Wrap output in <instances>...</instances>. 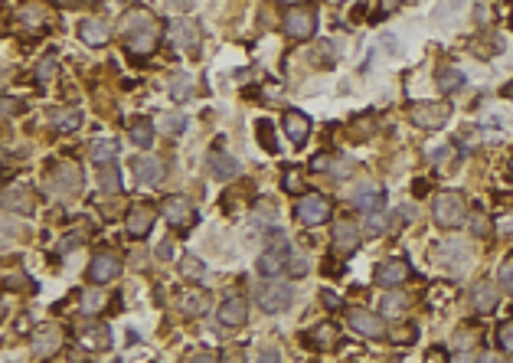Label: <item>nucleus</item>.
<instances>
[{"label": "nucleus", "mask_w": 513, "mask_h": 363, "mask_svg": "<svg viewBox=\"0 0 513 363\" xmlns=\"http://www.w3.org/2000/svg\"><path fill=\"white\" fill-rule=\"evenodd\" d=\"M121 37L128 39V49H131V53L151 56L154 49H157V20L141 7L128 10L121 17Z\"/></svg>", "instance_id": "nucleus-1"}, {"label": "nucleus", "mask_w": 513, "mask_h": 363, "mask_svg": "<svg viewBox=\"0 0 513 363\" xmlns=\"http://www.w3.org/2000/svg\"><path fill=\"white\" fill-rule=\"evenodd\" d=\"M432 220L441 226V230H455L467 220V203L461 193H438L435 203H432Z\"/></svg>", "instance_id": "nucleus-2"}, {"label": "nucleus", "mask_w": 513, "mask_h": 363, "mask_svg": "<svg viewBox=\"0 0 513 363\" xmlns=\"http://www.w3.org/2000/svg\"><path fill=\"white\" fill-rule=\"evenodd\" d=\"M255 301H258V308H262V311H268V315H278V311L291 308V301H295V288L288 285V282L268 278L265 285L255 291Z\"/></svg>", "instance_id": "nucleus-3"}, {"label": "nucleus", "mask_w": 513, "mask_h": 363, "mask_svg": "<svg viewBox=\"0 0 513 363\" xmlns=\"http://www.w3.org/2000/svg\"><path fill=\"white\" fill-rule=\"evenodd\" d=\"M281 27H285V33L291 39L305 43V39L314 37V29H317V13H314V7H288Z\"/></svg>", "instance_id": "nucleus-4"}, {"label": "nucleus", "mask_w": 513, "mask_h": 363, "mask_svg": "<svg viewBox=\"0 0 513 363\" xmlns=\"http://www.w3.org/2000/svg\"><path fill=\"white\" fill-rule=\"evenodd\" d=\"M331 200L321 197V193H305L301 200L295 203V216L298 223H305V226H324V223L331 220Z\"/></svg>", "instance_id": "nucleus-5"}, {"label": "nucleus", "mask_w": 513, "mask_h": 363, "mask_svg": "<svg viewBox=\"0 0 513 363\" xmlns=\"http://www.w3.org/2000/svg\"><path fill=\"white\" fill-rule=\"evenodd\" d=\"M409 118H412V124L425 128V131H438L451 118V105H445V102H418V105H412Z\"/></svg>", "instance_id": "nucleus-6"}, {"label": "nucleus", "mask_w": 513, "mask_h": 363, "mask_svg": "<svg viewBox=\"0 0 513 363\" xmlns=\"http://www.w3.org/2000/svg\"><path fill=\"white\" fill-rule=\"evenodd\" d=\"M164 220L171 223L173 230H187V226H193V223L200 220V213H196V206H193L187 197H167L161 206Z\"/></svg>", "instance_id": "nucleus-7"}, {"label": "nucleus", "mask_w": 513, "mask_h": 363, "mask_svg": "<svg viewBox=\"0 0 513 363\" xmlns=\"http://www.w3.org/2000/svg\"><path fill=\"white\" fill-rule=\"evenodd\" d=\"M121 275V258L114 252H98L92 262H88V282L92 285H108Z\"/></svg>", "instance_id": "nucleus-8"}, {"label": "nucleus", "mask_w": 513, "mask_h": 363, "mask_svg": "<svg viewBox=\"0 0 513 363\" xmlns=\"http://www.w3.org/2000/svg\"><path fill=\"white\" fill-rule=\"evenodd\" d=\"M347 317H350V327L357 331V334L370 337V341H380V337H386V324H382V317L373 315V311H366V308H353Z\"/></svg>", "instance_id": "nucleus-9"}, {"label": "nucleus", "mask_w": 513, "mask_h": 363, "mask_svg": "<svg viewBox=\"0 0 513 363\" xmlns=\"http://www.w3.org/2000/svg\"><path fill=\"white\" fill-rule=\"evenodd\" d=\"M49 183H53V193H59V197H69V193H76V190H79V183H82V171H79V164H72V161L56 164V171H53Z\"/></svg>", "instance_id": "nucleus-10"}, {"label": "nucleus", "mask_w": 513, "mask_h": 363, "mask_svg": "<svg viewBox=\"0 0 513 363\" xmlns=\"http://www.w3.org/2000/svg\"><path fill=\"white\" fill-rule=\"evenodd\" d=\"M350 203L363 213H380L382 203H386V190L376 187V183H360V187L350 193Z\"/></svg>", "instance_id": "nucleus-11"}, {"label": "nucleus", "mask_w": 513, "mask_h": 363, "mask_svg": "<svg viewBox=\"0 0 513 363\" xmlns=\"http://www.w3.org/2000/svg\"><path fill=\"white\" fill-rule=\"evenodd\" d=\"M131 171H134V177H138V183L154 187V183H161V177H164V164L157 161V157H151V154H138L131 161Z\"/></svg>", "instance_id": "nucleus-12"}, {"label": "nucleus", "mask_w": 513, "mask_h": 363, "mask_svg": "<svg viewBox=\"0 0 513 363\" xmlns=\"http://www.w3.org/2000/svg\"><path fill=\"white\" fill-rule=\"evenodd\" d=\"M59 347H62V334H59L53 324L39 327L36 334H33V357H36V360H46V357H53Z\"/></svg>", "instance_id": "nucleus-13"}, {"label": "nucleus", "mask_w": 513, "mask_h": 363, "mask_svg": "<svg viewBox=\"0 0 513 363\" xmlns=\"http://www.w3.org/2000/svg\"><path fill=\"white\" fill-rule=\"evenodd\" d=\"M209 173H213L219 183H222V180H236L239 173H242V164H239L232 154H226V151H213V154H209Z\"/></svg>", "instance_id": "nucleus-14"}, {"label": "nucleus", "mask_w": 513, "mask_h": 363, "mask_svg": "<svg viewBox=\"0 0 513 363\" xmlns=\"http://www.w3.org/2000/svg\"><path fill=\"white\" fill-rule=\"evenodd\" d=\"M154 220H157V213H154L151 206H131V210H128V220H124V226H128V236H134V239H144V236L151 232Z\"/></svg>", "instance_id": "nucleus-15"}, {"label": "nucleus", "mask_w": 513, "mask_h": 363, "mask_svg": "<svg viewBox=\"0 0 513 363\" xmlns=\"http://www.w3.org/2000/svg\"><path fill=\"white\" fill-rule=\"evenodd\" d=\"M285 134L291 138V144L295 147H305L307 138H311V118L305 115V112H285Z\"/></svg>", "instance_id": "nucleus-16"}, {"label": "nucleus", "mask_w": 513, "mask_h": 363, "mask_svg": "<svg viewBox=\"0 0 513 363\" xmlns=\"http://www.w3.org/2000/svg\"><path fill=\"white\" fill-rule=\"evenodd\" d=\"M219 321L226 327H242L248 321V305H246V298H239V295H232V298H226L222 305H219Z\"/></svg>", "instance_id": "nucleus-17"}, {"label": "nucleus", "mask_w": 513, "mask_h": 363, "mask_svg": "<svg viewBox=\"0 0 513 363\" xmlns=\"http://www.w3.org/2000/svg\"><path fill=\"white\" fill-rule=\"evenodd\" d=\"M4 210H13V213H33L36 210V197L29 187H7L4 190Z\"/></svg>", "instance_id": "nucleus-18"}, {"label": "nucleus", "mask_w": 513, "mask_h": 363, "mask_svg": "<svg viewBox=\"0 0 513 363\" xmlns=\"http://www.w3.org/2000/svg\"><path fill=\"white\" fill-rule=\"evenodd\" d=\"M409 278V265L402 262V258H389V262H382L380 268H376V282H380L382 288H396L402 285Z\"/></svg>", "instance_id": "nucleus-19"}, {"label": "nucleus", "mask_w": 513, "mask_h": 363, "mask_svg": "<svg viewBox=\"0 0 513 363\" xmlns=\"http://www.w3.org/2000/svg\"><path fill=\"white\" fill-rule=\"evenodd\" d=\"M171 37H173V43H177L183 53H196V49H200V29H196V23H187V20L173 23Z\"/></svg>", "instance_id": "nucleus-20"}, {"label": "nucleus", "mask_w": 513, "mask_h": 363, "mask_svg": "<svg viewBox=\"0 0 513 363\" xmlns=\"http://www.w3.org/2000/svg\"><path fill=\"white\" fill-rule=\"evenodd\" d=\"M360 226L357 223H350V220H343V223H337V230H333V246L340 249V252H357L360 249Z\"/></svg>", "instance_id": "nucleus-21"}, {"label": "nucleus", "mask_w": 513, "mask_h": 363, "mask_svg": "<svg viewBox=\"0 0 513 363\" xmlns=\"http://www.w3.org/2000/svg\"><path fill=\"white\" fill-rule=\"evenodd\" d=\"M79 37H82V43H88V46H105V43L112 39V27H108L105 20H82Z\"/></svg>", "instance_id": "nucleus-22"}, {"label": "nucleus", "mask_w": 513, "mask_h": 363, "mask_svg": "<svg viewBox=\"0 0 513 363\" xmlns=\"http://www.w3.org/2000/svg\"><path fill=\"white\" fill-rule=\"evenodd\" d=\"M79 341H82V347H86L88 354H95V350H108V347H112V331H108L105 324H88Z\"/></svg>", "instance_id": "nucleus-23"}, {"label": "nucleus", "mask_w": 513, "mask_h": 363, "mask_svg": "<svg viewBox=\"0 0 513 363\" xmlns=\"http://www.w3.org/2000/svg\"><path fill=\"white\" fill-rule=\"evenodd\" d=\"M471 301H474V308L481 315H491L497 308V301H500V291H497V285H491V282H477L474 291H471Z\"/></svg>", "instance_id": "nucleus-24"}, {"label": "nucleus", "mask_w": 513, "mask_h": 363, "mask_svg": "<svg viewBox=\"0 0 513 363\" xmlns=\"http://www.w3.org/2000/svg\"><path fill=\"white\" fill-rule=\"evenodd\" d=\"M88 157L98 167H108V164L118 157V141H108V138H98V141L88 144Z\"/></svg>", "instance_id": "nucleus-25"}, {"label": "nucleus", "mask_w": 513, "mask_h": 363, "mask_svg": "<svg viewBox=\"0 0 513 363\" xmlns=\"http://www.w3.org/2000/svg\"><path fill=\"white\" fill-rule=\"evenodd\" d=\"M180 311H183V315H190V317L206 315V311H209V298L193 288V291H187V295L180 298Z\"/></svg>", "instance_id": "nucleus-26"}, {"label": "nucleus", "mask_w": 513, "mask_h": 363, "mask_svg": "<svg viewBox=\"0 0 513 363\" xmlns=\"http://www.w3.org/2000/svg\"><path fill=\"white\" fill-rule=\"evenodd\" d=\"M193 88H196L193 76H173L171 86H167V92H171V98L177 102V105H183V102H190L193 98Z\"/></svg>", "instance_id": "nucleus-27"}, {"label": "nucleus", "mask_w": 513, "mask_h": 363, "mask_svg": "<svg viewBox=\"0 0 513 363\" xmlns=\"http://www.w3.org/2000/svg\"><path fill=\"white\" fill-rule=\"evenodd\" d=\"M438 88H441L445 95H451V92H458V88H465V72L455 69V66L438 69Z\"/></svg>", "instance_id": "nucleus-28"}, {"label": "nucleus", "mask_w": 513, "mask_h": 363, "mask_svg": "<svg viewBox=\"0 0 513 363\" xmlns=\"http://www.w3.org/2000/svg\"><path fill=\"white\" fill-rule=\"evenodd\" d=\"M131 141L138 144V147H144V151L154 144V124L147 121V118H134L131 121Z\"/></svg>", "instance_id": "nucleus-29"}, {"label": "nucleus", "mask_w": 513, "mask_h": 363, "mask_svg": "<svg viewBox=\"0 0 513 363\" xmlns=\"http://www.w3.org/2000/svg\"><path fill=\"white\" fill-rule=\"evenodd\" d=\"M402 311H406V295H399V291H389V295H382V301H380V315H386V317H399Z\"/></svg>", "instance_id": "nucleus-30"}, {"label": "nucleus", "mask_w": 513, "mask_h": 363, "mask_svg": "<svg viewBox=\"0 0 513 363\" xmlns=\"http://www.w3.org/2000/svg\"><path fill=\"white\" fill-rule=\"evenodd\" d=\"M56 72H59L56 56H43L36 62V79H39V82H53V79H56Z\"/></svg>", "instance_id": "nucleus-31"}, {"label": "nucleus", "mask_w": 513, "mask_h": 363, "mask_svg": "<svg viewBox=\"0 0 513 363\" xmlns=\"http://www.w3.org/2000/svg\"><path fill=\"white\" fill-rule=\"evenodd\" d=\"M53 124L62 128V131H76L79 124H82V115L79 112H53Z\"/></svg>", "instance_id": "nucleus-32"}, {"label": "nucleus", "mask_w": 513, "mask_h": 363, "mask_svg": "<svg viewBox=\"0 0 513 363\" xmlns=\"http://www.w3.org/2000/svg\"><path fill=\"white\" fill-rule=\"evenodd\" d=\"M203 272H206V265H203L196 256H183L180 258V275L183 278H203Z\"/></svg>", "instance_id": "nucleus-33"}, {"label": "nucleus", "mask_w": 513, "mask_h": 363, "mask_svg": "<svg viewBox=\"0 0 513 363\" xmlns=\"http://www.w3.org/2000/svg\"><path fill=\"white\" fill-rule=\"evenodd\" d=\"M258 144L265 147L268 154H275L278 151V141H275V134H272V121H258Z\"/></svg>", "instance_id": "nucleus-34"}, {"label": "nucleus", "mask_w": 513, "mask_h": 363, "mask_svg": "<svg viewBox=\"0 0 513 363\" xmlns=\"http://www.w3.org/2000/svg\"><path fill=\"white\" fill-rule=\"evenodd\" d=\"M161 128H164V134H173V138H180V134L187 131V118H183V115H164V118H161Z\"/></svg>", "instance_id": "nucleus-35"}, {"label": "nucleus", "mask_w": 513, "mask_h": 363, "mask_svg": "<svg viewBox=\"0 0 513 363\" xmlns=\"http://www.w3.org/2000/svg\"><path fill=\"white\" fill-rule=\"evenodd\" d=\"M497 282H500V288H504L507 295H513V258H504V262H500V268H497Z\"/></svg>", "instance_id": "nucleus-36"}, {"label": "nucleus", "mask_w": 513, "mask_h": 363, "mask_svg": "<svg viewBox=\"0 0 513 363\" xmlns=\"http://www.w3.org/2000/svg\"><path fill=\"white\" fill-rule=\"evenodd\" d=\"M366 232L370 236H382L386 232V213H366Z\"/></svg>", "instance_id": "nucleus-37"}, {"label": "nucleus", "mask_w": 513, "mask_h": 363, "mask_svg": "<svg viewBox=\"0 0 513 363\" xmlns=\"http://www.w3.org/2000/svg\"><path fill=\"white\" fill-rule=\"evenodd\" d=\"M311 337H314V344H317V347H331L333 337H337V327H333V324H321Z\"/></svg>", "instance_id": "nucleus-38"}, {"label": "nucleus", "mask_w": 513, "mask_h": 363, "mask_svg": "<svg viewBox=\"0 0 513 363\" xmlns=\"http://www.w3.org/2000/svg\"><path fill=\"white\" fill-rule=\"evenodd\" d=\"M471 232H474V236H491V232H494V223L487 220L484 213H474V216H471Z\"/></svg>", "instance_id": "nucleus-39"}, {"label": "nucleus", "mask_w": 513, "mask_h": 363, "mask_svg": "<svg viewBox=\"0 0 513 363\" xmlns=\"http://www.w3.org/2000/svg\"><path fill=\"white\" fill-rule=\"evenodd\" d=\"M288 272H291L295 278H305L307 272H311V265H307V258H305V256L291 252V258H288Z\"/></svg>", "instance_id": "nucleus-40"}, {"label": "nucleus", "mask_w": 513, "mask_h": 363, "mask_svg": "<svg viewBox=\"0 0 513 363\" xmlns=\"http://www.w3.org/2000/svg\"><path fill=\"white\" fill-rule=\"evenodd\" d=\"M102 190L105 193H118V190H121V183H118V171L102 167Z\"/></svg>", "instance_id": "nucleus-41"}, {"label": "nucleus", "mask_w": 513, "mask_h": 363, "mask_svg": "<svg viewBox=\"0 0 513 363\" xmlns=\"http://www.w3.org/2000/svg\"><path fill=\"white\" fill-rule=\"evenodd\" d=\"M402 7V0H380V7H376V13H373V20H386L389 13H396V10Z\"/></svg>", "instance_id": "nucleus-42"}, {"label": "nucleus", "mask_w": 513, "mask_h": 363, "mask_svg": "<svg viewBox=\"0 0 513 363\" xmlns=\"http://www.w3.org/2000/svg\"><path fill=\"white\" fill-rule=\"evenodd\" d=\"M497 341H500V350L513 354V321H510V324H504L500 331H497Z\"/></svg>", "instance_id": "nucleus-43"}, {"label": "nucleus", "mask_w": 513, "mask_h": 363, "mask_svg": "<svg viewBox=\"0 0 513 363\" xmlns=\"http://www.w3.org/2000/svg\"><path fill=\"white\" fill-rule=\"evenodd\" d=\"M331 164H333V157H331V154H317V157H314V161H311V171H314V173L331 171Z\"/></svg>", "instance_id": "nucleus-44"}, {"label": "nucleus", "mask_w": 513, "mask_h": 363, "mask_svg": "<svg viewBox=\"0 0 513 363\" xmlns=\"http://www.w3.org/2000/svg\"><path fill=\"white\" fill-rule=\"evenodd\" d=\"M301 187H305V183H301V177H298L295 171H285V190L288 193H298Z\"/></svg>", "instance_id": "nucleus-45"}, {"label": "nucleus", "mask_w": 513, "mask_h": 363, "mask_svg": "<svg viewBox=\"0 0 513 363\" xmlns=\"http://www.w3.org/2000/svg\"><path fill=\"white\" fill-rule=\"evenodd\" d=\"M331 173H333V177H347V173H350V164L343 161V157H333Z\"/></svg>", "instance_id": "nucleus-46"}, {"label": "nucleus", "mask_w": 513, "mask_h": 363, "mask_svg": "<svg viewBox=\"0 0 513 363\" xmlns=\"http://www.w3.org/2000/svg\"><path fill=\"white\" fill-rule=\"evenodd\" d=\"M20 112H23V105H20L17 98H4V115H20Z\"/></svg>", "instance_id": "nucleus-47"}, {"label": "nucleus", "mask_w": 513, "mask_h": 363, "mask_svg": "<svg viewBox=\"0 0 513 363\" xmlns=\"http://www.w3.org/2000/svg\"><path fill=\"white\" fill-rule=\"evenodd\" d=\"M20 20H23V23H29V27H33V23H39V20H43V13H39V10H33V7H27V10H23V13H20Z\"/></svg>", "instance_id": "nucleus-48"}, {"label": "nucleus", "mask_w": 513, "mask_h": 363, "mask_svg": "<svg viewBox=\"0 0 513 363\" xmlns=\"http://www.w3.org/2000/svg\"><path fill=\"white\" fill-rule=\"evenodd\" d=\"M278 360H281V357H278L275 347H265V350L258 354V363H278Z\"/></svg>", "instance_id": "nucleus-49"}, {"label": "nucleus", "mask_w": 513, "mask_h": 363, "mask_svg": "<svg viewBox=\"0 0 513 363\" xmlns=\"http://www.w3.org/2000/svg\"><path fill=\"white\" fill-rule=\"evenodd\" d=\"M321 301H324V305H327V308H340V298L333 295V291H327V288H324V291H321Z\"/></svg>", "instance_id": "nucleus-50"}, {"label": "nucleus", "mask_w": 513, "mask_h": 363, "mask_svg": "<svg viewBox=\"0 0 513 363\" xmlns=\"http://www.w3.org/2000/svg\"><path fill=\"white\" fill-rule=\"evenodd\" d=\"M187 363H216V357L209 354V350H200V354H193Z\"/></svg>", "instance_id": "nucleus-51"}, {"label": "nucleus", "mask_w": 513, "mask_h": 363, "mask_svg": "<svg viewBox=\"0 0 513 363\" xmlns=\"http://www.w3.org/2000/svg\"><path fill=\"white\" fill-rule=\"evenodd\" d=\"M171 10H193V0H164Z\"/></svg>", "instance_id": "nucleus-52"}, {"label": "nucleus", "mask_w": 513, "mask_h": 363, "mask_svg": "<svg viewBox=\"0 0 513 363\" xmlns=\"http://www.w3.org/2000/svg\"><path fill=\"white\" fill-rule=\"evenodd\" d=\"M157 256H161V258H171V256H173V246H171L167 239H164V242H161V249H157Z\"/></svg>", "instance_id": "nucleus-53"}, {"label": "nucleus", "mask_w": 513, "mask_h": 363, "mask_svg": "<svg viewBox=\"0 0 513 363\" xmlns=\"http://www.w3.org/2000/svg\"><path fill=\"white\" fill-rule=\"evenodd\" d=\"M477 363H504V357H497V354H481V357H477Z\"/></svg>", "instance_id": "nucleus-54"}, {"label": "nucleus", "mask_w": 513, "mask_h": 363, "mask_svg": "<svg viewBox=\"0 0 513 363\" xmlns=\"http://www.w3.org/2000/svg\"><path fill=\"white\" fill-rule=\"evenodd\" d=\"M222 363H242V354H239V350H229V354L222 357Z\"/></svg>", "instance_id": "nucleus-55"}, {"label": "nucleus", "mask_w": 513, "mask_h": 363, "mask_svg": "<svg viewBox=\"0 0 513 363\" xmlns=\"http://www.w3.org/2000/svg\"><path fill=\"white\" fill-rule=\"evenodd\" d=\"M451 363H477V360H474V357H471V354H458Z\"/></svg>", "instance_id": "nucleus-56"}, {"label": "nucleus", "mask_w": 513, "mask_h": 363, "mask_svg": "<svg viewBox=\"0 0 513 363\" xmlns=\"http://www.w3.org/2000/svg\"><path fill=\"white\" fill-rule=\"evenodd\" d=\"M114 363H121V360H114Z\"/></svg>", "instance_id": "nucleus-57"}]
</instances>
